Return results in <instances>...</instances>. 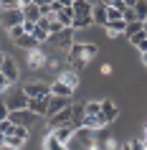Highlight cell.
<instances>
[{"instance_id": "cell-1", "label": "cell", "mask_w": 147, "mask_h": 150, "mask_svg": "<svg viewBox=\"0 0 147 150\" xmlns=\"http://www.w3.org/2000/svg\"><path fill=\"white\" fill-rule=\"evenodd\" d=\"M66 148H69V150H96L91 130H89V127H79V130H74V135H71V140H69Z\"/></svg>"}, {"instance_id": "cell-2", "label": "cell", "mask_w": 147, "mask_h": 150, "mask_svg": "<svg viewBox=\"0 0 147 150\" xmlns=\"http://www.w3.org/2000/svg\"><path fill=\"white\" fill-rule=\"evenodd\" d=\"M25 137H28V127L15 125V127H13V132L5 135V148H10V150H20V148L25 145Z\"/></svg>"}, {"instance_id": "cell-3", "label": "cell", "mask_w": 147, "mask_h": 150, "mask_svg": "<svg viewBox=\"0 0 147 150\" xmlns=\"http://www.w3.org/2000/svg\"><path fill=\"white\" fill-rule=\"evenodd\" d=\"M8 120L13 122V125H23V127H31L36 120H38V115L36 112H31L28 107L25 110H10L8 112Z\"/></svg>"}, {"instance_id": "cell-4", "label": "cell", "mask_w": 147, "mask_h": 150, "mask_svg": "<svg viewBox=\"0 0 147 150\" xmlns=\"http://www.w3.org/2000/svg\"><path fill=\"white\" fill-rule=\"evenodd\" d=\"M48 41H51L56 48H71L76 43V41H74V28H61L58 33H51Z\"/></svg>"}, {"instance_id": "cell-5", "label": "cell", "mask_w": 147, "mask_h": 150, "mask_svg": "<svg viewBox=\"0 0 147 150\" xmlns=\"http://www.w3.org/2000/svg\"><path fill=\"white\" fill-rule=\"evenodd\" d=\"M0 21L5 28H13V25H23V8H8V10H0Z\"/></svg>"}, {"instance_id": "cell-6", "label": "cell", "mask_w": 147, "mask_h": 150, "mask_svg": "<svg viewBox=\"0 0 147 150\" xmlns=\"http://www.w3.org/2000/svg\"><path fill=\"white\" fill-rule=\"evenodd\" d=\"M69 51H71V56H69V59H84V61H89L91 56H96V54H99V48L94 46V43H74V46H71Z\"/></svg>"}, {"instance_id": "cell-7", "label": "cell", "mask_w": 147, "mask_h": 150, "mask_svg": "<svg viewBox=\"0 0 147 150\" xmlns=\"http://www.w3.org/2000/svg\"><path fill=\"white\" fill-rule=\"evenodd\" d=\"M5 107H8V110H25V107H28V94L23 92V87L10 92V97L5 99Z\"/></svg>"}, {"instance_id": "cell-8", "label": "cell", "mask_w": 147, "mask_h": 150, "mask_svg": "<svg viewBox=\"0 0 147 150\" xmlns=\"http://www.w3.org/2000/svg\"><path fill=\"white\" fill-rule=\"evenodd\" d=\"M48 102H51V92H48V94H41V97H28V110L36 112L41 117V115H46Z\"/></svg>"}, {"instance_id": "cell-9", "label": "cell", "mask_w": 147, "mask_h": 150, "mask_svg": "<svg viewBox=\"0 0 147 150\" xmlns=\"http://www.w3.org/2000/svg\"><path fill=\"white\" fill-rule=\"evenodd\" d=\"M71 104V99L69 97H56V94H51V102H48V110H46V115H43V117H53L56 112H61L63 107H69Z\"/></svg>"}, {"instance_id": "cell-10", "label": "cell", "mask_w": 147, "mask_h": 150, "mask_svg": "<svg viewBox=\"0 0 147 150\" xmlns=\"http://www.w3.org/2000/svg\"><path fill=\"white\" fill-rule=\"evenodd\" d=\"M71 115H74V112H71V104H69V107H63L61 112H56L53 117H48L51 130H53V127H66V125H71Z\"/></svg>"}, {"instance_id": "cell-11", "label": "cell", "mask_w": 147, "mask_h": 150, "mask_svg": "<svg viewBox=\"0 0 147 150\" xmlns=\"http://www.w3.org/2000/svg\"><path fill=\"white\" fill-rule=\"evenodd\" d=\"M0 71H3V76H5L10 84L18 79V66H15V61H13V59H8V56H5V61H3V69H0Z\"/></svg>"}, {"instance_id": "cell-12", "label": "cell", "mask_w": 147, "mask_h": 150, "mask_svg": "<svg viewBox=\"0 0 147 150\" xmlns=\"http://www.w3.org/2000/svg\"><path fill=\"white\" fill-rule=\"evenodd\" d=\"M51 135H53L58 142H63V145H69V140H71V135H74V127L71 125H66V127H53L51 130Z\"/></svg>"}, {"instance_id": "cell-13", "label": "cell", "mask_w": 147, "mask_h": 150, "mask_svg": "<svg viewBox=\"0 0 147 150\" xmlns=\"http://www.w3.org/2000/svg\"><path fill=\"white\" fill-rule=\"evenodd\" d=\"M91 23L96 25H107L109 18H107V5L101 3V5H96V8H91Z\"/></svg>"}, {"instance_id": "cell-14", "label": "cell", "mask_w": 147, "mask_h": 150, "mask_svg": "<svg viewBox=\"0 0 147 150\" xmlns=\"http://www.w3.org/2000/svg\"><path fill=\"white\" fill-rule=\"evenodd\" d=\"M71 127L79 130V127H84V104H71Z\"/></svg>"}, {"instance_id": "cell-15", "label": "cell", "mask_w": 147, "mask_h": 150, "mask_svg": "<svg viewBox=\"0 0 147 150\" xmlns=\"http://www.w3.org/2000/svg\"><path fill=\"white\" fill-rule=\"evenodd\" d=\"M74 16L76 18H91V5L86 3V0H74Z\"/></svg>"}, {"instance_id": "cell-16", "label": "cell", "mask_w": 147, "mask_h": 150, "mask_svg": "<svg viewBox=\"0 0 147 150\" xmlns=\"http://www.w3.org/2000/svg\"><path fill=\"white\" fill-rule=\"evenodd\" d=\"M101 115H104L109 122H114L117 115H119V110H117V104L112 102V99H101Z\"/></svg>"}, {"instance_id": "cell-17", "label": "cell", "mask_w": 147, "mask_h": 150, "mask_svg": "<svg viewBox=\"0 0 147 150\" xmlns=\"http://www.w3.org/2000/svg\"><path fill=\"white\" fill-rule=\"evenodd\" d=\"M23 92L28 97H41V94H48V87L46 84H41V81H31V84H25Z\"/></svg>"}, {"instance_id": "cell-18", "label": "cell", "mask_w": 147, "mask_h": 150, "mask_svg": "<svg viewBox=\"0 0 147 150\" xmlns=\"http://www.w3.org/2000/svg\"><path fill=\"white\" fill-rule=\"evenodd\" d=\"M48 92H51V94H56V97H71V94H74V89L66 87V84H63V81H58V79L48 87Z\"/></svg>"}, {"instance_id": "cell-19", "label": "cell", "mask_w": 147, "mask_h": 150, "mask_svg": "<svg viewBox=\"0 0 147 150\" xmlns=\"http://www.w3.org/2000/svg\"><path fill=\"white\" fill-rule=\"evenodd\" d=\"M23 18L25 21H31V23H38V18H41V8L36 5V3H28L23 8Z\"/></svg>"}, {"instance_id": "cell-20", "label": "cell", "mask_w": 147, "mask_h": 150, "mask_svg": "<svg viewBox=\"0 0 147 150\" xmlns=\"http://www.w3.org/2000/svg\"><path fill=\"white\" fill-rule=\"evenodd\" d=\"M56 21L63 25V28H71V21H74V8H61L56 13Z\"/></svg>"}, {"instance_id": "cell-21", "label": "cell", "mask_w": 147, "mask_h": 150, "mask_svg": "<svg viewBox=\"0 0 147 150\" xmlns=\"http://www.w3.org/2000/svg\"><path fill=\"white\" fill-rule=\"evenodd\" d=\"M13 43H15V46H20V48H28V51H33V48L38 46V41L33 38V36H28V33H23V36H20V38H15Z\"/></svg>"}, {"instance_id": "cell-22", "label": "cell", "mask_w": 147, "mask_h": 150, "mask_svg": "<svg viewBox=\"0 0 147 150\" xmlns=\"http://www.w3.org/2000/svg\"><path fill=\"white\" fill-rule=\"evenodd\" d=\"M58 81H63V84L71 87V89H76L79 87V74H76V71H63L61 76H58Z\"/></svg>"}, {"instance_id": "cell-23", "label": "cell", "mask_w": 147, "mask_h": 150, "mask_svg": "<svg viewBox=\"0 0 147 150\" xmlns=\"http://www.w3.org/2000/svg\"><path fill=\"white\" fill-rule=\"evenodd\" d=\"M104 28H107V31L112 33V38H114L117 33H124V28H127V23H124L122 18H119V21H109V23L104 25Z\"/></svg>"}, {"instance_id": "cell-24", "label": "cell", "mask_w": 147, "mask_h": 150, "mask_svg": "<svg viewBox=\"0 0 147 150\" xmlns=\"http://www.w3.org/2000/svg\"><path fill=\"white\" fill-rule=\"evenodd\" d=\"M132 10H134L137 21H147V0H137V3L132 5Z\"/></svg>"}, {"instance_id": "cell-25", "label": "cell", "mask_w": 147, "mask_h": 150, "mask_svg": "<svg viewBox=\"0 0 147 150\" xmlns=\"http://www.w3.org/2000/svg\"><path fill=\"white\" fill-rule=\"evenodd\" d=\"M43 150H69V148H66L63 142H58L53 135H48L46 140H43Z\"/></svg>"}, {"instance_id": "cell-26", "label": "cell", "mask_w": 147, "mask_h": 150, "mask_svg": "<svg viewBox=\"0 0 147 150\" xmlns=\"http://www.w3.org/2000/svg\"><path fill=\"white\" fill-rule=\"evenodd\" d=\"M101 112V102H89V104H84V115L86 117H96Z\"/></svg>"}, {"instance_id": "cell-27", "label": "cell", "mask_w": 147, "mask_h": 150, "mask_svg": "<svg viewBox=\"0 0 147 150\" xmlns=\"http://www.w3.org/2000/svg\"><path fill=\"white\" fill-rule=\"evenodd\" d=\"M142 23H145V21H132V23H127L124 36H134V33H139V31H142Z\"/></svg>"}, {"instance_id": "cell-28", "label": "cell", "mask_w": 147, "mask_h": 150, "mask_svg": "<svg viewBox=\"0 0 147 150\" xmlns=\"http://www.w3.org/2000/svg\"><path fill=\"white\" fill-rule=\"evenodd\" d=\"M33 38L38 41V43H43V41H48V31L46 28H38V25H36V28H33V33H31Z\"/></svg>"}, {"instance_id": "cell-29", "label": "cell", "mask_w": 147, "mask_h": 150, "mask_svg": "<svg viewBox=\"0 0 147 150\" xmlns=\"http://www.w3.org/2000/svg\"><path fill=\"white\" fill-rule=\"evenodd\" d=\"M13 127H15V125H13V122L5 117L3 122H0V132H3V135H10V132H13Z\"/></svg>"}, {"instance_id": "cell-30", "label": "cell", "mask_w": 147, "mask_h": 150, "mask_svg": "<svg viewBox=\"0 0 147 150\" xmlns=\"http://www.w3.org/2000/svg\"><path fill=\"white\" fill-rule=\"evenodd\" d=\"M8 33H10V41H15V38H20L23 36V25H13V28H8Z\"/></svg>"}, {"instance_id": "cell-31", "label": "cell", "mask_w": 147, "mask_h": 150, "mask_svg": "<svg viewBox=\"0 0 147 150\" xmlns=\"http://www.w3.org/2000/svg\"><path fill=\"white\" fill-rule=\"evenodd\" d=\"M104 5H107V3H104ZM107 18H109V21H119V18H122V10L109 8V5H107Z\"/></svg>"}, {"instance_id": "cell-32", "label": "cell", "mask_w": 147, "mask_h": 150, "mask_svg": "<svg viewBox=\"0 0 147 150\" xmlns=\"http://www.w3.org/2000/svg\"><path fill=\"white\" fill-rule=\"evenodd\" d=\"M38 64H43V54H38V51L33 48V51H31V66H33V69H36Z\"/></svg>"}, {"instance_id": "cell-33", "label": "cell", "mask_w": 147, "mask_h": 150, "mask_svg": "<svg viewBox=\"0 0 147 150\" xmlns=\"http://www.w3.org/2000/svg\"><path fill=\"white\" fill-rule=\"evenodd\" d=\"M142 38H147V36L139 31V33H134V36H129V43H132V46H139V43H142Z\"/></svg>"}, {"instance_id": "cell-34", "label": "cell", "mask_w": 147, "mask_h": 150, "mask_svg": "<svg viewBox=\"0 0 147 150\" xmlns=\"http://www.w3.org/2000/svg\"><path fill=\"white\" fill-rule=\"evenodd\" d=\"M61 28H63V25H61V23H58V21H56V18H53V21L48 23V36H51V33H58V31H61Z\"/></svg>"}, {"instance_id": "cell-35", "label": "cell", "mask_w": 147, "mask_h": 150, "mask_svg": "<svg viewBox=\"0 0 147 150\" xmlns=\"http://www.w3.org/2000/svg\"><path fill=\"white\" fill-rule=\"evenodd\" d=\"M129 148H132V150H147V142H145V140H132Z\"/></svg>"}, {"instance_id": "cell-36", "label": "cell", "mask_w": 147, "mask_h": 150, "mask_svg": "<svg viewBox=\"0 0 147 150\" xmlns=\"http://www.w3.org/2000/svg\"><path fill=\"white\" fill-rule=\"evenodd\" d=\"M107 5H109V8H117V10H122V13H124V8H127V5H124L122 0H109Z\"/></svg>"}, {"instance_id": "cell-37", "label": "cell", "mask_w": 147, "mask_h": 150, "mask_svg": "<svg viewBox=\"0 0 147 150\" xmlns=\"http://www.w3.org/2000/svg\"><path fill=\"white\" fill-rule=\"evenodd\" d=\"M33 28H36V23H31V21H23V31L28 33V36L33 33Z\"/></svg>"}, {"instance_id": "cell-38", "label": "cell", "mask_w": 147, "mask_h": 150, "mask_svg": "<svg viewBox=\"0 0 147 150\" xmlns=\"http://www.w3.org/2000/svg\"><path fill=\"white\" fill-rule=\"evenodd\" d=\"M8 107H5V102H0V122H3V120H5V117H8Z\"/></svg>"}, {"instance_id": "cell-39", "label": "cell", "mask_w": 147, "mask_h": 150, "mask_svg": "<svg viewBox=\"0 0 147 150\" xmlns=\"http://www.w3.org/2000/svg\"><path fill=\"white\" fill-rule=\"evenodd\" d=\"M8 84H10V81L5 79V76H3V71H0V92H3V89H8Z\"/></svg>"}, {"instance_id": "cell-40", "label": "cell", "mask_w": 147, "mask_h": 150, "mask_svg": "<svg viewBox=\"0 0 147 150\" xmlns=\"http://www.w3.org/2000/svg\"><path fill=\"white\" fill-rule=\"evenodd\" d=\"M56 3H58L61 8H71V5H74V0H56Z\"/></svg>"}, {"instance_id": "cell-41", "label": "cell", "mask_w": 147, "mask_h": 150, "mask_svg": "<svg viewBox=\"0 0 147 150\" xmlns=\"http://www.w3.org/2000/svg\"><path fill=\"white\" fill-rule=\"evenodd\" d=\"M137 48H139V51H142V54H145V51H147V38H142V43H139Z\"/></svg>"}, {"instance_id": "cell-42", "label": "cell", "mask_w": 147, "mask_h": 150, "mask_svg": "<svg viewBox=\"0 0 147 150\" xmlns=\"http://www.w3.org/2000/svg\"><path fill=\"white\" fill-rule=\"evenodd\" d=\"M33 3H36V5H51L53 0H33Z\"/></svg>"}, {"instance_id": "cell-43", "label": "cell", "mask_w": 147, "mask_h": 150, "mask_svg": "<svg viewBox=\"0 0 147 150\" xmlns=\"http://www.w3.org/2000/svg\"><path fill=\"white\" fill-rule=\"evenodd\" d=\"M124 5H127V8H132V5H134V3H137V0H122Z\"/></svg>"}, {"instance_id": "cell-44", "label": "cell", "mask_w": 147, "mask_h": 150, "mask_svg": "<svg viewBox=\"0 0 147 150\" xmlns=\"http://www.w3.org/2000/svg\"><path fill=\"white\" fill-rule=\"evenodd\" d=\"M0 148H5V135L0 132Z\"/></svg>"}, {"instance_id": "cell-45", "label": "cell", "mask_w": 147, "mask_h": 150, "mask_svg": "<svg viewBox=\"0 0 147 150\" xmlns=\"http://www.w3.org/2000/svg\"><path fill=\"white\" fill-rule=\"evenodd\" d=\"M142 64H145V66H147V51H145V54H142Z\"/></svg>"}, {"instance_id": "cell-46", "label": "cell", "mask_w": 147, "mask_h": 150, "mask_svg": "<svg viewBox=\"0 0 147 150\" xmlns=\"http://www.w3.org/2000/svg\"><path fill=\"white\" fill-rule=\"evenodd\" d=\"M142 33H145V36H147V21H145V23H142Z\"/></svg>"}, {"instance_id": "cell-47", "label": "cell", "mask_w": 147, "mask_h": 150, "mask_svg": "<svg viewBox=\"0 0 147 150\" xmlns=\"http://www.w3.org/2000/svg\"><path fill=\"white\" fill-rule=\"evenodd\" d=\"M3 61H5V54H0V69H3Z\"/></svg>"}, {"instance_id": "cell-48", "label": "cell", "mask_w": 147, "mask_h": 150, "mask_svg": "<svg viewBox=\"0 0 147 150\" xmlns=\"http://www.w3.org/2000/svg\"><path fill=\"white\" fill-rule=\"evenodd\" d=\"M122 150H132V148H129V142H127V145H122Z\"/></svg>"}, {"instance_id": "cell-49", "label": "cell", "mask_w": 147, "mask_h": 150, "mask_svg": "<svg viewBox=\"0 0 147 150\" xmlns=\"http://www.w3.org/2000/svg\"><path fill=\"white\" fill-rule=\"evenodd\" d=\"M145 142H147V137H145Z\"/></svg>"}]
</instances>
